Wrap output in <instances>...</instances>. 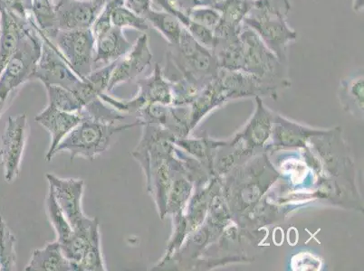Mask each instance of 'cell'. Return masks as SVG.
I'll list each match as a JSON object with an SVG mask.
<instances>
[{"instance_id": "9a60e30c", "label": "cell", "mask_w": 364, "mask_h": 271, "mask_svg": "<svg viewBox=\"0 0 364 271\" xmlns=\"http://www.w3.org/2000/svg\"><path fill=\"white\" fill-rule=\"evenodd\" d=\"M33 21V16L26 19L16 13L0 11V61L5 65Z\"/></svg>"}, {"instance_id": "7c38bea8", "label": "cell", "mask_w": 364, "mask_h": 271, "mask_svg": "<svg viewBox=\"0 0 364 271\" xmlns=\"http://www.w3.org/2000/svg\"><path fill=\"white\" fill-rule=\"evenodd\" d=\"M152 58L154 55L149 45L148 35L144 33L132 45L131 50L115 62L109 81L107 94L119 84L138 78L151 64Z\"/></svg>"}, {"instance_id": "d4e9b609", "label": "cell", "mask_w": 364, "mask_h": 271, "mask_svg": "<svg viewBox=\"0 0 364 271\" xmlns=\"http://www.w3.org/2000/svg\"><path fill=\"white\" fill-rule=\"evenodd\" d=\"M111 19L112 26L121 29L130 28L137 31L146 33L150 28V25L144 16L132 11L125 6V3L115 6L112 12Z\"/></svg>"}, {"instance_id": "8992f818", "label": "cell", "mask_w": 364, "mask_h": 271, "mask_svg": "<svg viewBox=\"0 0 364 271\" xmlns=\"http://www.w3.org/2000/svg\"><path fill=\"white\" fill-rule=\"evenodd\" d=\"M241 45L240 71L257 80L273 79L282 70L284 62L274 54L252 29L243 26L240 33Z\"/></svg>"}, {"instance_id": "4dcf8cb0", "label": "cell", "mask_w": 364, "mask_h": 271, "mask_svg": "<svg viewBox=\"0 0 364 271\" xmlns=\"http://www.w3.org/2000/svg\"><path fill=\"white\" fill-rule=\"evenodd\" d=\"M13 92L6 86L4 82L0 81V115L4 111L6 104Z\"/></svg>"}, {"instance_id": "7a4b0ae2", "label": "cell", "mask_w": 364, "mask_h": 271, "mask_svg": "<svg viewBox=\"0 0 364 271\" xmlns=\"http://www.w3.org/2000/svg\"><path fill=\"white\" fill-rule=\"evenodd\" d=\"M137 126H141L138 121L127 124L110 123L95 120L82 114L80 123L60 142L55 148L54 157L60 152L68 151L71 161L75 157L92 160L110 148L115 134Z\"/></svg>"}, {"instance_id": "7402d4cb", "label": "cell", "mask_w": 364, "mask_h": 271, "mask_svg": "<svg viewBox=\"0 0 364 271\" xmlns=\"http://www.w3.org/2000/svg\"><path fill=\"white\" fill-rule=\"evenodd\" d=\"M46 210L48 220L55 231L56 240L59 243L68 240L74 233V230L56 203L54 194L50 189H48V196L46 198Z\"/></svg>"}, {"instance_id": "f1b7e54d", "label": "cell", "mask_w": 364, "mask_h": 271, "mask_svg": "<svg viewBox=\"0 0 364 271\" xmlns=\"http://www.w3.org/2000/svg\"><path fill=\"white\" fill-rule=\"evenodd\" d=\"M208 2L210 0H174L175 6L186 14L198 6H208Z\"/></svg>"}, {"instance_id": "cb8c5ba5", "label": "cell", "mask_w": 364, "mask_h": 271, "mask_svg": "<svg viewBox=\"0 0 364 271\" xmlns=\"http://www.w3.org/2000/svg\"><path fill=\"white\" fill-rule=\"evenodd\" d=\"M16 237L0 216V270H16Z\"/></svg>"}, {"instance_id": "d6986e66", "label": "cell", "mask_w": 364, "mask_h": 271, "mask_svg": "<svg viewBox=\"0 0 364 271\" xmlns=\"http://www.w3.org/2000/svg\"><path fill=\"white\" fill-rule=\"evenodd\" d=\"M154 1L161 6L164 11L174 16L180 21L183 28L186 29L198 43H200L205 48H213L215 41L213 31L193 21L186 13L180 11L172 0H154Z\"/></svg>"}, {"instance_id": "6da1fadb", "label": "cell", "mask_w": 364, "mask_h": 271, "mask_svg": "<svg viewBox=\"0 0 364 271\" xmlns=\"http://www.w3.org/2000/svg\"><path fill=\"white\" fill-rule=\"evenodd\" d=\"M290 11V0H253L244 21V26L252 29L282 62L287 59L291 43L299 35L287 24Z\"/></svg>"}, {"instance_id": "2e32d148", "label": "cell", "mask_w": 364, "mask_h": 271, "mask_svg": "<svg viewBox=\"0 0 364 271\" xmlns=\"http://www.w3.org/2000/svg\"><path fill=\"white\" fill-rule=\"evenodd\" d=\"M124 29L112 26L108 31L95 38V65H107L119 60L132 48Z\"/></svg>"}, {"instance_id": "52a82bcc", "label": "cell", "mask_w": 364, "mask_h": 271, "mask_svg": "<svg viewBox=\"0 0 364 271\" xmlns=\"http://www.w3.org/2000/svg\"><path fill=\"white\" fill-rule=\"evenodd\" d=\"M51 41L79 78L94 71L95 38L91 29L59 31Z\"/></svg>"}, {"instance_id": "4316f807", "label": "cell", "mask_w": 364, "mask_h": 271, "mask_svg": "<svg viewBox=\"0 0 364 271\" xmlns=\"http://www.w3.org/2000/svg\"><path fill=\"white\" fill-rule=\"evenodd\" d=\"M193 21L204 28L214 31L220 21V14L210 6H201L195 8L188 14Z\"/></svg>"}, {"instance_id": "836d02e7", "label": "cell", "mask_w": 364, "mask_h": 271, "mask_svg": "<svg viewBox=\"0 0 364 271\" xmlns=\"http://www.w3.org/2000/svg\"><path fill=\"white\" fill-rule=\"evenodd\" d=\"M5 66L6 65L3 64L1 61H0V76H1L3 71H4Z\"/></svg>"}, {"instance_id": "44dd1931", "label": "cell", "mask_w": 364, "mask_h": 271, "mask_svg": "<svg viewBox=\"0 0 364 271\" xmlns=\"http://www.w3.org/2000/svg\"><path fill=\"white\" fill-rule=\"evenodd\" d=\"M55 0H31V13L36 26L46 38L52 40L58 34Z\"/></svg>"}, {"instance_id": "83f0119b", "label": "cell", "mask_w": 364, "mask_h": 271, "mask_svg": "<svg viewBox=\"0 0 364 271\" xmlns=\"http://www.w3.org/2000/svg\"><path fill=\"white\" fill-rule=\"evenodd\" d=\"M0 11L16 13V15L26 19L32 16L23 0H0Z\"/></svg>"}, {"instance_id": "ffe728a7", "label": "cell", "mask_w": 364, "mask_h": 271, "mask_svg": "<svg viewBox=\"0 0 364 271\" xmlns=\"http://www.w3.org/2000/svg\"><path fill=\"white\" fill-rule=\"evenodd\" d=\"M144 16L149 25L154 26L166 39L168 45H177L180 41L183 26L171 13L165 11H154V9H150Z\"/></svg>"}, {"instance_id": "ac0fdd59", "label": "cell", "mask_w": 364, "mask_h": 271, "mask_svg": "<svg viewBox=\"0 0 364 271\" xmlns=\"http://www.w3.org/2000/svg\"><path fill=\"white\" fill-rule=\"evenodd\" d=\"M26 271H73L72 264L62 253L58 240L46 244L42 249L33 250Z\"/></svg>"}, {"instance_id": "30bf717a", "label": "cell", "mask_w": 364, "mask_h": 271, "mask_svg": "<svg viewBox=\"0 0 364 271\" xmlns=\"http://www.w3.org/2000/svg\"><path fill=\"white\" fill-rule=\"evenodd\" d=\"M49 189L52 191L56 203L70 223L73 230L84 226L89 217L85 216L82 207L85 181L75 178H61L53 174L46 175Z\"/></svg>"}, {"instance_id": "f546056e", "label": "cell", "mask_w": 364, "mask_h": 271, "mask_svg": "<svg viewBox=\"0 0 364 271\" xmlns=\"http://www.w3.org/2000/svg\"><path fill=\"white\" fill-rule=\"evenodd\" d=\"M125 6L144 16L145 13L151 9V0H125Z\"/></svg>"}, {"instance_id": "3957f363", "label": "cell", "mask_w": 364, "mask_h": 271, "mask_svg": "<svg viewBox=\"0 0 364 271\" xmlns=\"http://www.w3.org/2000/svg\"><path fill=\"white\" fill-rule=\"evenodd\" d=\"M166 60V76L178 72L181 78L176 80L182 79L196 86L206 76L217 74L220 68L210 49L198 43L184 28L178 44L168 45Z\"/></svg>"}, {"instance_id": "ba28073f", "label": "cell", "mask_w": 364, "mask_h": 271, "mask_svg": "<svg viewBox=\"0 0 364 271\" xmlns=\"http://www.w3.org/2000/svg\"><path fill=\"white\" fill-rule=\"evenodd\" d=\"M28 131V117L26 114L11 116L6 122L0 140V164L4 170L5 180L9 183L16 180L21 173Z\"/></svg>"}, {"instance_id": "1f68e13d", "label": "cell", "mask_w": 364, "mask_h": 271, "mask_svg": "<svg viewBox=\"0 0 364 271\" xmlns=\"http://www.w3.org/2000/svg\"><path fill=\"white\" fill-rule=\"evenodd\" d=\"M352 6L354 12H363L364 0H352Z\"/></svg>"}, {"instance_id": "5b68a950", "label": "cell", "mask_w": 364, "mask_h": 271, "mask_svg": "<svg viewBox=\"0 0 364 271\" xmlns=\"http://www.w3.org/2000/svg\"><path fill=\"white\" fill-rule=\"evenodd\" d=\"M136 84L139 92L132 100H118L107 92L102 94L100 99L121 114H138L149 105L171 104V82L165 79L160 65H155L154 72L148 77L140 79Z\"/></svg>"}, {"instance_id": "e575fe53", "label": "cell", "mask_w": 364, "mask_h": 271, "mask_svg": "<svg viewBox=\"0 0 364 271\" xmlns=\"http://www.w3.org/2000/svg\"><path fill=\"white\" fill-rule=\"evenodd\" d=\"M107 1H108V0H107Z\"/></svg>"}, {"instance_id": "e0dca14e", "label": "cell", "mask_w": 364, "mask_h": 271, "mask_svg": "<svg viewBox=\"0 0 364 271\" xmlns=\"http://www.w3.org/2000/svg\"><path fill=\"white\" fill-rule=\"evenodd\" d=\"M115 62L92 71L90 74L82 79L72 91L84 106V109L100 98L102 94L107 92Z\"/></svg>"}, {"instance_id": "5bb4252c", "label": "cell", "mask_w": 364, "mask_h": 271, "mask_svg": "<svg viewBox=\"0 0 364 271\" xmlns=\"http://www.w3.org/2000/svg\"><path fill=\"white\" fill-rule=\"evenodd\" d=\"M252 3L253 0H211L208 6L220 14V21L213 31L215 38H230L240 35Z\"/></svg>"}, {"instance_id": "8fae6325", "label": "cell", "mask_w": 364, "mask_h": 271, "mask_svg": "<svg viewBox=\"0 0 364 271\" xmlns=\"http://www.w3.org/2000/svg\"><path fill=\"white\" fill-rule=\"evenodd\" d=\"M107 0H55L58 31L91 29Z\"/></svg>"}, {"instance_id": "484cf974", "label": "cell", "mask_w": 364, "mask_h": 271, "mask_svg": "<svg viewBox=\"0 0 364 271\" xmlns=\"http://www.w3.org/2000/svg\"><path fill=\"white\" fill-rule=\"evenodd\" d=\"M104 258L101 249V236L92 240L84 255L75 267V271H105Z\"/></svg>"}, {"instance_id": "603a6c76", "label": "cell", "mask_w": 364, "mask_h": 271, "mask_svg": "<svg viewBox=\"0 0 364 271\" xmlns=\"http://www.w3.org/2000/svg\"><path fill=\"white\" fill-rule=\"evenodd\" d=\"M48 92V104L58 110L70 114H82L84 106L75 95L74 92L60 86H45Z\"/></svg>"}, {"instance_id": "d6a6232c", "label": "cell", "mask_w": 364, "mask_h": 271, "mask_svg": "<svg viewBox=\"0 0 364 271\" xmlns=\"http://www.w3.org/2000/svg\"><path fill=\"white\" fill-rule=\"evenodd\" d=\"M24 1L26 8H28V11H31V0H23Z\"/></svg>"}, {"instance_id": "9c48e42d", "label": "cell", "mask_w": 364, "mask_h": 271, "mask_svg": "<svg viewBox=\"0 0 364 271\" xmlns=\"http://www.w3.org/2000/svg\"><path fill=\"white\" fill-rule=\"evenodd\" d=\"M43 48L36 65L33 81L38 80L45 86L55 85L73 91L82 80L63 57L50 39L41 32Z\"/></svg>"}, {"instance_id": "277c9868", "label": "cell", "mask_w": 364, "mask_h": 271, "mask_svg": "<svg viewBox=\"0 0 364 271\" xmlns=\"http://www.w3.org/2000/svg\"><path fill=\"white\" fill-rule=\"evenodd\" d=\"M43 38L41 31L33 21L16 48L14 54L9 59L0 81L4 82L14 92L23 84L33 81L36 65L41 59Z\"/></svg>"}, {"instance_id": "4fadbf2b", "label": "cell", "mask_w": 364, "mask_h": 271, "mask_svg": "<svg viewBox=\"0 0 364 271\" xmlns=\"http://www.w3.org/2000/svg\"><path fill=\"white\" fill-rule=\"evenodd\" d=\"M82 114H70L48 104L44 111L36 116L35 121L44 127L51 136L50 148L46 153V160L50 162L54 152L60 142L80 123Z\"/></svg>"}]
</instances>
